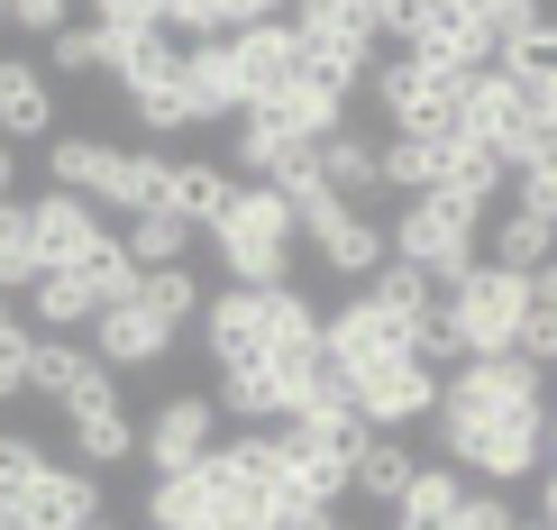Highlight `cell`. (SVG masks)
Listing matches in <instances>:
<instances>
[{
  "instance_id": "cell-1",
  "label": "cell",
  "mask_w": 557,
  "mask_h": 530,
  "mask_svg": "<svg viewBox=\"0 0 557 530\" xmlns=\"http://www.w3.org/2000/svg\"><path fill=\"white\" fill-rule=\"evenodd\" d=\"M430 440L448 448L457 476H484V485H530V476L548 467V411H475V403H448V384H438Z\"/></svg>"
},
{
  "instance_id": "cell-2",
  "label": "cell",
  "mask_w": 557,
  "mask_h": 530,
  "mask_svg": "<svg viewBox=\"0 0 557 530\" xmlns=\"http://www.w3.org/2000/svg\"><path fill=\"white\" fill-rule=\"evenodd\" d=\"M46 174L55 193L91 201V211H165V183H174V156L156 147H101V137H46Z\"/></svg>"
},
{
  "instance_id": "cell-3",
  "label": "cell",
  "mask_w": 557,
  "mask_h": 530,
  "mask_svg": "<svg viewBox=\"0 0 557 530\" xmlns=\"http://www.w3.org/2000/svg\"><path fill=\"white\" fill-rule=\"evenodd\" d=\"M384 238H393V266H421L438 293H457L484 266V211H475V201H457V193L403 201V211L384 220Z\"/></svg>"
},
{
  "instance_id": "cell-4",
  "label": "cell",
  "mask_w": 557,
  "mask_h": 530,
  "mask_svg": "<svg viewBox=\"0 0 557 530\" xmlns=\"http://www.w3.org/2000/svg\"><path fill=\"white\" fill-rule=\"evenodd\" d=\"M293 211H284V193L274 183H247L238 201H228V220L211 229V257L228 266V284H247V293H274L284 284V266H293Z\"/></svg>"
},
{
  "instance_id": "cell-5",
  "label": "cell",
  "mask_w": 557,
  "mask_h": 530,
  "mask_svg": "<svg viewBox=\"0 0 557 530\" xmlns=\"http://www.w3.org/2000/svg\"><path fill=\"white\" fill-rule=\"evenodd\" d=\"M384 37H403V56L438 64V74L475 83L494 74V28H484V0H421V10H403V0H384Z\"/></svg>"
},
{
  "instance_id": "cell-6",
  "label": "cell",
  "mask_w": 557,
  "mask_h": 530,
  "mask_svg": "<svg viewBox=\"0 0 557 530\" xmlns=\"http://www.w3.org/2000/svg\"><path fill=\"white\" fill-rule=\"evenodd\" d=\"M320 357L347 375V394L357 384H375V375H393V366H411L421 357V330H403L393 311H375L357 293V303H338V311H320Z\"/></svg>"
},
{
  "instance_id": "cell-7",
  "label": "cell",
  "mask_w": 557,
  "mask_h": 530,
  "mask_svg": "<svg viewBox=\"0 0 557 530\" xmlns=\"http://www.w3.org/2000/svg\"><path fill=\"white\" fill-rule=\"evenodd\" d=\"M521 320H530V274H512V266H475L467 284L448 293V330H457L467 357H512Z\"/></svg>"
},
{
  "instance_id": "cell-8",
  "label": "cell",
  "mask_w": 557,
  "mask_h": 530,
  "mask_svg": "<svg viewBox=\"0 0 557 530\" xmlns=\"http://www.w3.org/2000/svg\"><path fill=\"white\" fill-rule=\"evenodd\" d=\"M457 101H467V83L438 74V64H421V56L375 64V110L393 120V137H430V147H448V137H457Z\"/></svg>"
},
{
  "instance_id": "cell-9",
  "label": "cell",
  "mask_w": 557,
  "mask_h": 530,
  "mask_svg": "<svg viewBox=\"0 0 557 530\" xmlns=\"http://www.w3.org/2000/svg\"><path fill=\"white\" fill-rule=\"evenodd\" d=\"M375 430L357 421V411H301V421H284V457L301 467V485H311V503L330 513V503L357 485V457Z\"/></svg>"
},
{
  "instance_id": "cell-10",
  "label": "cell",
  "mask_w": 557,
  "mask_h": 530,
  "mask_svg": "<svg viewBox=\"0 0 557 530\" xmlns=\"http://www.w3.org/2000/svg\"><path fill=\"white\" fill-rule=\"evenodd\" d=\"M137 457H147V476H193L220 457V411L211 394H165L156 403V421L137 430Z\"/></svg>"
},
{
  "instance_id": "cell-11",
  "label": "cell",
  "mask_w": 557,
  "mask_h": 530,
  "mask_svg": "<svg viewBox=\"0 0 557 530\" xmlns=\"http://www.w3.org/2000/svg\"><path fill=\"white\" fill-rule=\"evenodd\" d=\"M228 64H238V101H247V110H274V101L301 83V37H293V19H265V28L228 37Z\"/></svg>"
},
{
  "instance_id": "cell-12",
  "label": "cell",
  "mask_w": 557,
  "mask_h": 530,
  "mask_svg": "<svg viewBox=\"0 0 557 530\" xmlns=\"http://www.w3.org/2000/svg\"><path fill=\"white\" fill-rule=\"evenodd\" d=\"M457 137H467V147H494L503 165H512L530 137H540V120L521 110V91L503 83V74H475V83H467V101H457Z\"/></svg>"
},
{
  "instance_id": "cell-13",
  "label": "cell",
  "mask_w": 557,
  "mask_h": 530,
  "mask_svg": "<svg viewBox=\"0 0 557 530\" xmlns=\"http://www.w3.org/2000/svg\"><path fill=\"white\" fill-rule=\"evenodd\" d=\"M28 394H37V403H55V411H74V403L120 394V375H110V366L91 357L83 338H37V357H28Z\"/></svg>"
},
{
  "instance_id": "cell-14",
  "label": "cell",
  "mask_w": 557,
  "mask_h": 530,
  "mask_svg": "<svg viewBox=\"0 0 557 530\" xmlns=\"http://www.w3.org/2000/svg\"><path fill=\"white\" fill-rule=\"evenodd\" d=\"M438 384H448V375H438V366H421V357H411V366H393V375H375V384H357V421L375 430V440H403L411 421H430V411H438Z\"/></svg>"
},
{
  "instance_id": "cell-15",
  "label": "cell",
  "mask_w": 557,
  "mask_h": 530,
  "mask_svg": "<svg viewBox=\"0 0 557 530\" xmlns=\"http://www.w3.org/2000/svg\"><path fill=\"white\" fill-rule=\"evenodd\" d=\"M28 238H37V266H46V274H74L110 229H101V211L74 201V193H37V201H28Z\"/></svg>"
},
{
  "instance_id": "cell-16",
  "label": "cell",
  "mask_w": 557,
  "mask_h": 530,
  "mask_svg": "<svg viewBox=\"0 0 557 530\" xmlns=\"http://www.w3.org/2000/svg\"><path fill=\"white\" fill-rule=\"evenodd\" d=\"M448 403H475V411H548V384H540V366H521V357H467L448 375Z\"/></svg>"
},
{
  "instance_id": "cell-17",
  "label": "cell",
  "mask_w": 557,
  "mask_h": 530,
  "mask_svg": "<svg viewBox=\"0 0 557 530\" xmlns=\"http://www.w3.org/2000/svg\"><path fill=\"white\" fill-rule=\"evenodd\" d=\"M83 348L101 357L110 375H128V366H156V357H165V348H174V330H165L147 303H120V311H101V320L83 330Z\"/></svg>"
},
{
  "instance_id": "cell-18",
  "label": "cell",
  "mask_w": 557,
  "mask_h": 530,
  "mask_svg": "<svg viewBox=\"0 0 557 530\" xmlns=\"http://www.w3.org/2000/svg\"><path fill=\"white\" fill-rule=\"evenodd\" d=\"M211 411H228L238 430H274V421H293V384L274 375L265 357H238V366H220V394Z\"/></svg>"
},
{
  "instance_id": "cell-19",
  "label": "cell",
  "mask_w": 557,
  "mask_h": 530,
  "mask_svg": "<svg viewBox=\"0 0 557 530\" xmlns=\"http://www.w3.org/2000/svg\"><path fill=\"white\" fill-rule=\"evenodd\" d=\"M494 74L521 91V110H530L540 128H557V19H540V28H530L521 46H503Z\"/></svg>"
},
{
  "instance_id": "cell-20",
  "label": "cell",
  "mask_w": 557,
  "mask_h": 530,
  "mask_svg": "<svg viewBox=\"0 0 557 530\" xmlns=\"http://www.w3.org/2000/svg\"><path fill=\"white\" fill-rule=\"evenodd\" d=\"M201 348H211V366H238V357H265V293L228 284L201 303Z\"/></svg>"
},
{
  "instance_id": "cell-21",
  "label": "cell",
  "mask_w": 557,
  "mask_h": 530,
  "mask_svg": "<svg viewBox=\"0 0 557 530\" xmlns=\"http://www.w3.org/2000/svg\"><path fill=\"white\" fill-rule=\"evenodd\" d=\"M311 247H320V266H330L338 284H375V274L393 266V238H384V220H375V211H338Z\"/></svg>"
},
{
  "instance_id": "cell-22",
  "label": "cell",
  "mask_w": 557,
  "mask_h": 530,
  "mask_svg": "<svg viewBox=\"0 0 557 530\" xmlns=\"http://www.w3.org/2000/svg\"><path fill=\"white\" fill-rule=\"evenodd\" d=\"M484 266H512V274L557 266V220L530 211V201H503V211L484 220Z\"/></svg>"
},
{
  "instance_id": "cell-23",
  "label": "cell",
  "mask_w": 557,
  "mask_h": 530,
  "mask_svg": "<svg viewBox=\"0 0 557 530\" xmlns=\"http://www.w3.org/2000/svg\"><path fill=\"white\" fill-rule=\"evenodd\" d=\"M64 430H74V467H91V476H110V467H128V457H137V421H128L120 394L74 403V411H64Z\"/></svg>"
},
{
  "instance_id": "cell-24",
  "label": "cell",
  "mask_w": 557,
  "mask_h": 530,
  "mask_svg": "<svg viewBox=\"0 0 557 530\" xmlns=\"http://www.w3.org/2000/svg\"><path fill=\"white\" fill-rule=\"evenodd\" d=\"M46 128H55V83H46V64L0 56V147H28Z\"/></svg>"
},
{
  "instance_id": "cell-25",
  "label": "cell",
  "mask_w": 557,
  "mask_h": 530,
  "mask_svg": "<svg viewBox=\"0 0 557 530\" xmlns=\"http://www.w3.org/2000/svg\"><path fill=\"white\" fill-rule=\"evenodd\" d=\"M91 521H101V476L91 467H46V485L18 513V530H91Z\"/></svg>"
},
{
  "instance_id": "cell-26",
  "label": "cell",
  "mask_w": 557,
  "mask_h": 530,
  "mask_svg": "<svg viewBox=\"0 0 557 530\" xmlns=\"http://www.w3.org/2000/svg\"><path fill=\"white\" fill-rule=\"evenodd\" d=\"M247 183H238V165H211V156H183L174 165V183H165V211H183L201 229V238H211V229L228 220V201H238Z\"/></svg>"
},
{
  "instance_id": "cell-27",
  "label": "cell",
  "mask_w": 557,
  "mask_h": 530,
  "mask_svg": "<svg viewBox=\"0 0 557 530\" xmlns=\"http://www.w3.org/2000/svg\"><path fill=\"white\" fill-rule=\"evenodd\" d=\"M293 37H301V46H357V56H375L384 0H375V10H366V0H301V10H293Z\"/></svg>"
},
{
  "instance_id": "cell-28",
  "label": "cell",
  "mask_w": 557,
  "mask_h": 530,
  "mask_svg": "<svg viewBox=\"0 0 557 530\" xmlns=\"http://www.w3.org/2000/svg\"><path fill=\"white\" fill-rule=\"evenodd\" d=\"M301 165H311V147L284 128V120H238V183H293Z\"/></svg>"
},
{
  "instance_id": "cell-29",
  "label": "cell",
  "mask_w": 557,
  "mask_h": 530,
  "mask_svg": "<svg viewBox=\"0 0 557 530\" xmlns=\"http://www.w3.org/2000/svg\"><path fill=\"white\" fill-rule=\"evenodd\" d=\"M128 120L147 128V137H183V128H201V110H193V83H183V56L165 64V74L128 83Z\"/></svg>"
},
{
  "instance_id": "cell-30",
  "label": "cell",
  "mask_w": 557,
  "mask_h": 530,
  "mask_svg": "<svg viewBox=\"0 0 557 530\" xmlns=\"http://www.w3.org/2000/svg\"><path fill=\"white\" fill-rule=\"evenodd\" d=\"M311 174L330 183V193L347 201V211H366L357 193H375V137H357V128H338V137H320V147H311Z\"/></svg>"
},
{
  "instance_id": "cell-31",
  "label": "cell",
  "mask_w": 557,
  "mask_h": 530,
  "mask_svg": "<svg viewBox=\"0 0 557 530\" xmlns=\"http://www.w3.org/2000/svg\"><path fill=\"white\" fill-rule=\"evenodd\" d=\"M457 147V137H448ZM448 147H430V137H384L375 147V193H438V165H448Z\"/></svg>"
},
{
  "instance_id": "cell-32",
  "label": "cell",
  "mask_w": 557,
  "mask_h": 530,
  "mask_svg": "<svg viewBox=\"0 0 557 530\" xmlns=\"http://www.w3.org/2000/svg\"><path fill=\"white\" fill-rule=\"evenodd\" d=\"M120 247H128V266H137V274H156V266H183V257H193L201 229L183 220V211H137Z\"/></svg>"
},
{
  "instance_id": "cell-33",
  "label": "cell",
  "mask_w": 557,
  "mask_h": 530,
  "mask_svg": "<svg viewBox=\"0 0 557 530\" xmlns=\"http://www.w3.org/2000/svg\"><path fill=\"white\" fill-rule=\"evenodd\" d=\"M366 303H375V311H393L403 330H430V320L448 311V293H438V284H430L421 266H384L375 284H366Z\"/></svg>"
},
{
  "instance_id": "cell-34",
  "label": "cell",
  "mask_w": 557,
  "mask_h": 530,
  "mask_svg": "<svg viewBox=\"0 0 557 530\" xmlns=\"http://www.w3.org/2000/svg\"><path fill=\"white\" fill-rule=\"evenodd\" d=\"M28 311H37L46 338H83L91 320H101V303L83 293V274H37V284H28Z\"/></svg>"
},
{
  "instance_id": "cell-35",
  "label": "cell",
  "mask_w": 557,
  "mask_h": 530,
  "mask_svg": "<svg viewBox=\"0 0 557 530\" xmlns=\"http://www.w3.org/2000/svg\"><path fill=\"white\" fill-rule=\"evenodd\" d=\"M46 467H55V457H46L28 430H0V530H18V513H28V494L46 485Z\"/></svg>"
},
{
  "instance_id": "cell-36",
  "label": "cell",
  "mask_w": 557,
  "mask_h": 530,
  "mask_svg": "<svg viewBox=\"0 0 557 530\" xmlns=\"http://www.w3.org/2000/svg\"><path fill=\"white\" fill-rule=\"evenodd\" d=\"M411 476H421V457H411L403 440H366V457H357V485H347V494H366V503H384V513H393V503L411 494Z\"/></svg>"
},
{
  "instance_id": "cell-37",
  "label": "cell",
  "mask_w": 557,
  "mask_h": 530,
  "mask_svg": "<svg viewBox=\"0 0 557 530\" xmlns=\"http://www.w3.org/2000/svg\"><path fill=\"white\" fill-rule=\"evenodd\" d=\"M201 503H211V467H193V476H147V521H156V530H201Z\"/></svg>"
},
{
  "instance_id": "cell-38",
  "label": "cell",
  "mask_w": 557,
  "mask_h": 530,
  "mask_svg": "<svg viewBox=\"0 0 557 530\" xmlns=\"http://www.w3.org/2000/svg\"><path fill=\"white\" fill-rule=\"evenodd\" d=\"M74 274H83V293H91V303H101V311L137 303V284H147V274L128 266V247H120V238H101V247H91V257H83Z\"/></svg>"
},
{
  "instance_id": "cell-39",
  "label": "cell",
  "mask_w": 557,
  "mask_h": 530,
  "mask_svg": "<svg viewBox=\"0 0 557 530\" xmlns=\"http://www.w3.org/2000/svg\"><path fill=\"white\" fill-rule=\"evenodd\" d=\"M137 303L165 320V330H183V320H201V303H211V293H201V274H193V266H156L147 284H137Z\"/></svg>"
},
{
  "instance_id": "cell-40",
  "label": "cell",
  "mask_w": 557,
  "mask_h": 530,
  "mask_svg": "<svg viewBox=\"0 0 557 530\" xmlns=\"http://www.w3.org/2000/svg\"><path fill=\"white\" fill-rule=\"evenodd\" d=\"M37 238H28V201H0V293H28L37 284Z\"/></svg>"
},
{
  "instance_id": "cell-41",
  "label": "cell",
  "mask_w": 557,
  "mask_h": 530,
  "mask_svg": "<svg viewBox=\"0 0 557 530\" xmlns=\"http://www.w3.org/2000/svg\"><path fill=\"white\" fill-rule=\"evenodd\" d=\"M512 201H530V211H548V201H557V128H540L512 156Z\"/></svg>"
},
{
  "instance_id": "cell-42",
  "label": "cell",
  "mask_w": 557,
  "mask_h": 530,
  "mask_svg": "<svg viewBox=\"0 0 557 530\" xmlns=\"http://www.w3.org/2000/svg\"><path fill=\"white\" fill-rule=\"evenodd\" d=\"M55 74H101V46H91V19H74L55 46H46V83Z\"/></svg>"
},
{
  "instance_id": "cell-43",
  "label": "cell",
  "mask_w": 557,
  "mask_h": 530,
  "mask_svg": "<svg viewBox=\"0 0 557 530\" xmlns=\"http://www.w3.org/2000/svg\"><path fill=\"white\" fill-rule=\"evenodd\" d=\"M512 357L548 375V366H557V311H540V303H530V320H521V348H512Z\"/></svg>"
},
{
  "instance_id": "cell-44",
  "label": "cell",
  "mask_w": 557,
  "mask_h": 530,
  "mask_svg": "<svg viewBox=\"0 0 557 530\" xmlns=\"http://www.w3.org/2000/svg\"><path fill=\"white\" fill-rule=\"evenodd\" d=\"M28 357H37V330H28V338H0V403L28 394Z\"/></svg>"
},
{
  "instance_id": "cell-45",
  "label": "cell",
  "mask_w": 557,
  "mask_h": 530,
  "mask_svg": "<svg viewBox=\"0 0 557 530\" xmlns=\"http://www.w3.org/2000/svg\"><path fill=\"white\" fill-rule=\"evenodd\" d=\"M10 28H28V37H46V46H55L64 28H74V19H64L55 0H18V10H10Z\"/></svg>"
},
{
  "instance_id": "cell-46",
  "label": "cell",
  "mask_w": 557,
  "mask_h": 530,
  "mask_svg": "<svg viewBox=\"0 0 557 530\" xmlns=\"http://www.w3.org/2000/svg\"><path fill=\"white\" fill-rule=\"evenodd\" d=\"M457 530H521V521H512V503H503V494H467Z\"/></svg>"
},
{
  "instance_id": "cell-47",
  "label": "cell",
  "mask_w": 557,
  "mask_h": 530,
  "mask_svg": "<svg viewBox=\"0 0 557 530\" xmlns=\"http://www.w3.org/2000/svg\"><path fill=\"white\" fill-rule=\"evenodd\" d=\"M530 303H540V311H557V266H540V274H530Z\"/></svg>"
},
{
  "instance_id": "cell-48",
  "label": "cell",
  "mask_w": 557,
  "mask_h": 530,
  "mask_svg": "<svg viewBox=\"0 0 557 530\" xmlns=\"http://www.w3.org/2000/svg\"><path fill=\"white\" fill-rule=\"evenodd\" d=\"M540 521H548V530H557V467H548V476H540Z\"/></svg>"
},
{
  "instance_id": "cell-49",
  "label": "cell",
  "mask_w": 557,
  "mask_h": 530,
  "mask_svg": "<svg viewBox=\"0 0 557 530\" xmlns=\"http://www.w3.org/2000/svg\"><path fill=\"white\" fill-rule=\"evenodd\" d=\"M0 338H28V330H18V311H10V293H0Z\"/></svg>"
},
{
  "instance_id": "cell-50",
  "label": "cell",
  "mask_w": 557,
  "mask_h": 530,
  "mask_svg": "<svg viewBox=\"0 0 557 530\" xmlns=\"http://www.w3.org/2000/svg\"><path fill=\"white\" fill-rule=\"evenodd\" d=\"M18 193V165H10V147H0V201H10Z\"/></svg>"
},
{
  "instance_id": "cell-51",
  "label": "cell",
  "mask_w": 557,
  "mask_h": 530,
  "mask_svg": "<svg viewBox=\"0 0 557 530\" xmlns=\"http://www.w3.org/2000/svg\"><path fill=\"white\" fill-rule=\"evenodd\" d=\"M548 467H557V411H548Z\"/></svg>"
},
{
  "instance_id": "cell-52",
  "label": "cell",
  "mask_w": 557,
  "mask_h": 530,
  "mask_svg": "<svg viewBox=\"0 0 557 530\" xmlns=\"http://www.w3.org/2000/svg\"><path fill=\"white\" fill-rule=\"evenodd\" d=\"M521 530H548V521H521Z\"/></svg>"
},
{
  "instance_id": "cell-53",
  "label": "cell",
  "mask_w": 557,
  "mask_h": 530,
  "mask_svg": "<svg viewBox=\"0 0 557 530\" xmlns=\"http://www.w3.org/2000/svg\"><path fill=\"white\" fill-rule=\"evenodd\" d=\"M548 220H557V201H548Z\"/></svg>"
},
{
  "instance_id": "cell-54",
  "label": "cell",
  "mask_w": 557,
  "mask_h": 530,
  "mask_svg": "<svg viewBox=\"0 0 557 530\" xmlns=\"http://www.w3.org/2000/svg\"><path fill=\"white\" fill-rule=\"evenodd\" d=\"M91 530H110V521H91Z\"/></svg>"
},
{
  "instance_id": "cell-55",
  "label": "cell",
  "mask_w": 557,
  "mask_h": 530,
  "mask_svg": "<svg viewBox=\"0 0 557 530\" xmlns=\"http://www.w3.org/2000/svg\"><path fill=\"white\" fill-rule=\"evenodd\" d=\"M338 530H347V521H338Z\"/></svg>"
}]
</instances>
